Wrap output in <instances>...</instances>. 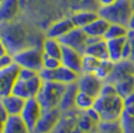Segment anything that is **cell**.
<instances>
[{
	"instance_id": "obj_1",
	"label": "cell",
	"mask_w": 134,
	"mask_h": 133,
	"mask_svg": "<svg viewBox=\"0 0 134 133\" xmlns=\"http://www.w3.org/2000/svg\"><path fill=\"white\" fill-rule=\"evenodd\" d=\"M94 109L101 121H119L124 111V98L119 95L115 86L105 82L100 95L95 99Z\"/></svg>"
},
{
	"instance_id": "obj_2",
	"label": "cell",
	"mask_w": 134,
	"mask_h": 133,
	"mask_svg": "<svg viewBox=\"0 0 134 133\" xmlns=\"http://www.w3.org/2000/svg\"><path fill=\"white\" fill-rule=\"evenodd\" d=\"M1 40L5 44L9 55L13 56L26 47L33 46L32 37L20 23L9 22L0 25Z\"/></svg>"
},
{
	"instance_id": "obj_3",
	"label": "cell",
	"mask_w": 134,
	"mask_h": 133,
	"mask_svg": "<svg viewBox=\"0 0 134 133\" xmlns=\"http://www.w3.org/2000/svg\"><path fill=\"white\" fill-rule=\"evenodd\" d=\"M42 84L43 79L39 72L31 69L20 68L12 93L25 100L35 98L39 93Z\"/></svg>"
},
{
	"instance_id": "obj_4",
	"label": "cell",
	"mask_w": 134,
	"mask_h": 133,
	"mask_svg": "<svg viewBox=\"0 0 134 133\" xmlns=\"http://www.w3.org/2000/svg\"><path fill=\"white\" fill-rule=\"evenodd\" d=\"M97 12L99 16L110 24H119L128 27L134 10L130 0H118L110 6L99 7Z\"/></svg>"
},
{
	"instance_id": "obj_5",
	"label": "cell",
	"mask_w": 134,
	"mask_h": 133,
	"mask_svg": "<svg viewBox=\"0 0 134 133\" xmlns=\"http://www.w3.org/2000/svg\"><path fill=\"white\" fill-rule=\"evenodd\" d=\"M66 85L52 81H43L39 93L36 96L43 110L58 108Z\"/></svg>"
},
{
	"instance_id": "obj_6",
	"label": "cell",
	"mask_w": 134,
	"mask_h": 133,
	"mask_svg": "<svg viewBox=\"0 0 134 133\" xmlns=\"http://www.w3.org/2000/svg\"><path fill=\"white\" fill-rule=\"evenodd\" d=\"M44 53L41 46H29L12 56L13 61L20 68L40 72L43 69Z\"/></svg>"
},
{
	"instance_id": "obj_7",
	"label": "cell",
	"mask_w": 134,
	"mask_h": 133,
	"mask_svg": "<svg viewBox=\"0 0 134 133\" xmlns=\"http://www.w3.org/2000/svg\"><path fill=\"white\" fill-rule=\"evenodd\" d=\"M39 73L40 76L43 79V81H52V82L64 84V85L76 83V81L79 77L78 73H76L75 71H73L67 67L63 66L62 64L53 70L42 69Z\"/></svg>"
},
{
	"instance_id": "obj_8",
	"label": "cell",
	"mask_w": 134,
	"mask_h": 133,
	"mask_svg": "<svg viewBox=\"0 0 134 133\" xmlns=\"http://www.w3.org/2000/svg\"><path fill=\"white\" fill-rule=\"evenodd\" d=\"M20 67L13 61L0 70V100L13 92Z\"/></svg>"
},
{
	"instance_id": "obj_9",
	"label": "cell",
	"mask_w": 134,
	"mask_h": 133,
	"mask_svg": "<svg viewBox=\"0 0 134 133\" xmlns=\"http://www.w3.org/2000/svg\"><path fill=\"white\" fill-rule=\"evenodd\" d=\"M104 83L105 82L96 74L87 72L79 74V77L76 81L79 91L85 92L95 98H97L100 95Z\"/></svg>"
},
{
	"instance_id": "obj_10",
	"label": "cell",
	"mask_w": 134,
	"mask_h": 133,
	"mask_svg": "<svg viewBox=\"0 0 134 133\" xmlns=\"http://www.w3.org/2000/svg\"><path fill=\"white\" fill-rule=\"evenodd\" d=\"M87 40H88V35L85 33L82 28L77 27H74L66 35H64L59 39V41L63 46L72 48L80 52L81 54L85 53V50L87 47Z\"/></svg>"
},
{
	"instance_id": "obj_11",
	"label": "cell",
	"mask_w": 134,
	"mask_h": 133,
	"mask_svg": "<svg viewBox=\"0 0 134 133\" xmlns=\"http://www.w3.org/2000/svg\"><path fill=\"white\" fill-rule=\"evenodd\" d=\"M62 112L58 108L43 110L36 126L31 133H52L60 121Z\"/></svg>"
},
{
	"instance_id": "obj_12",
	"label": "cell",
	"mask_w": 134,
	"mask_h": 133,
	"mask_svg": "<svg viewBox=\"0 0 134 133\" xmlns=\"http://www.w3.org/2000/svg\"><path fill=\"white\" fill-rule=\"evenodd\" d=\"M42 112H43V109L38 102V100L36 99V97L25 100V104L20 113V117L25 122V124L27 125V127L31 132L33 131L40 116L42 115Z\"/></svg>"
},
{
	"instance_id": "obj_13",
	"label": "cell",
	"mask_w": 134,
	"mask_h": 133,
	"mask_svg": "<svg viewBox=\"0 0 134 133\" xmlns=\"http://www.w3.org/2000/svg\"><path fill=\"white\" fill-rule=\"evenodd\" d=\"M132 76H134V62L129 59H123L114 63L113 70L105 82L114 84L122 79Z\"/></svg>"
},
{
	"instance_id": "obj_14",
	"label": "cell",
	"mask_w": 134,
	"mask_h": 133,
	"mask_svg": "<svg viewBox=\"0 0 134 133\" xmlns=\"http://www.w3.org/2000/svg\"><path fill=\"white\" fill-rule=\"evenodd\" d=\"M83 55L84 54H81L80 52L72 49V48L63 46L60 61H61V64L63 66L71 69L78 74H81L82 73Z\"/></svg>"
},
{
	"instance_id": "obj_15",
	"label": "cell",
	"mask_w": 134,
	"mask_h": 133,
	"mask_svg": "<svg viewBox=\"0 0 134 133\" xmlns=\"http://www.w3.org/2000/svg\"><path fill=\"white\" fill-rule=\"evenodd\" d=\"M84 54L92 56L99 60H107L108 59L107 41L104 38L88 36L87 47Z\"/></svg>"
},
{
	"instance_id": "obj_16",
	"label": "cell",
	"mask_w": 134,
	"mask_h": 133,
	"mask_svg": "<svg viewBox=\"0 0 134 133\" xmlns=\"http://www.w3.org/2000/svg\"><path fill=\"white\" fill-rule=\"evenodd\" d=\"M21 4L19 0H1L0 1V25L14 21L20 11Z\"/></svg>"
},
{
	"instance_id": "obj_17",
	"label": "cell",
	"mask_w": 134,
	"mask_h": 133,
	"mask_svg": "<svg viewBox=\"0 0 134 133\" xmlns=\"http://www.w3.org/2000/svg\"><path fill=\"white\" fill-rule=\"evenodd\" d=\"M73 28H74V25L70 17L62 18L51 24L50 27L47 29L46 37L60 39L64 35H66L70 30H72Z\"/></svg>"
},
{
	"instance_id": "obj_18",
	"label": "cell",
	"mask_w": 134,
	"mask_h": 133,
	"mask_svg": "<svg viewBox=\"0 0 134 133\" xmlns=\"http://www.w3.org/2000/svg\"><path fill=\"white\" fill-rule=\"evenodd\" d=\"M107 41V50H108V60L113 63H117L124 59V51L127 42L126 38L111 39Z\"/></svg>"
},
{
	"instance_id": "obj_19",
	"label": "cell",
	"mask_w": 134,
	"mask_h": 133,
	"mask_svg": "<svg viewBox=\"0 0 134 133\" xmlns=\"http://www.w3.org/2000/svg\"><path fill=\"white\" fill-rule=\"evenodd\" d=\"M77 92H78V87L76 83L66 85L65 91L62 95L61 101L58 106V109L62 113H66L75 109V98H76Z\"/></svg>"
},
{
	"instance_id": "obj_20",
	"label": "cell",
	"mask_w": 134,
	"mask_h": 133,
	"mask_svg": "<svg viewBox=\"0 0 134 133\" xmlns=\"http://www.w3.org/2000/svg\"><path fill=\"white\" fill-rule=\"evenodd\" d=\"M70 19L72 21L74 27L82 28L86 27L88 24L94 21L96 18H98V12L96 10L90 9H83V10H76L70 15Z\"/></svg>"
},
{
	"instance_id": "obj_21",
	"label": "cell",
	"mask_w": 134,
	"mask_h": 133,
	"mask_svg": "<svg viewBox=\"0 0 134 133\" xmlns=\"http://www.w3.org/2000/svg\"><path fill=\"white\" fill-rule=\"evenodd\" d=\"M0 101H1L4 109H5V111L7 112V114L9 116L20 115L23 107H24V104H25V99H23L21 97L13 94V93L4 97L3 99H1Z\"/></svg>"
},
{
	"instance_id": "obj_22",
	"label": "cell",
	"mask_w": 134,
	"mask_h": 133,
	"mask_svg": "<svg viewBox=\"0 0 134 133\" xmlns=\"http://www.w3.org/2000/svg\"><path fill=\"white\" fill-rule=\"evenodd\" d=\"M109 25H110V23L106 21L104 18L99 16L98 18H96L94 21L88 24L86 27H84L83 30L90 37L104 38V35L106 33Z\"/></svg>"
},
{
	"instance_id": "obj_23",
	"label": "cell",
	"mask_w": 134,
	"mask_h": 133,
	"mask_svg": "<svg viewBox=\"0 0 134 133\" xmlns=\"http://www.w3.org/2000/svg\"><path fill=\"white\" fill-rule=\"evenodd\" d=\"M3 133H31L20 115L8 116Z\"/></svg>"
},
{
	"instance_id": "obj_24",
	"label": "cell",
	"mask_w": 134,
	"mask_h": 133,
	"mask_svg": "<svg viewBox=\"0 0 134 133\" xmlns=\"http://www.w3.org/2000/svg\"><path fill=\"white\" fill-rule=\"evenodd\" d=\"M42 50L44 55L51 56L60 59L62 53L63 45L59 41V39L50 38V37H45L42 42Z\"/></svg>"
},
{
	"instance_id": "obj_25",
	"label": "cell",
	"mask_w": 134,
	"mask_h": 133,
	"mask_svg": "<svg viewBox=\"0 0 134 133\" xmlns=\"http://www.w3.org/2000/svg\"><path fill=\"white\" fill-rule=\"evenodd\" d=\"M95 99L96 98L93 96L78 90L75 98V110L80 111V112H86L87 110L94 107Z\"/></svg>"
},
{
	"instance_id": "obj_26",
	"label": "cell",
	"mask_w": 134,
	"mask_h": 133,
	"mask_svg": "<svg viewBox=\"0 0 134 133\" xmlns=\"http://www.w3.org/2000/svg\"><path fill=\"white\" fill-rule=\"evenodd\" d=\"M129 32V28L124 25L119 24H110L107 29L106 33L104 35L105 40H111V39H120L126 38Z\"/></svg>"
},
{
	"instance_id": "obj_27",
	"label": "cell",
	"mask_w": 134,
	"mask_h": 133,
	"mask_svg": "<svg viewBox=\"0 0 134 133\" xmlns=\"http://www.w3.org/2000/svg\"><path fill=\"white\" fill-rule=\"evenodd\" d=\"M113 85L115 86L119 95H121L123 98H125L128 95L134 93V76L122 79L116 83H114Z\"/></svg>"
},
{
	"instance_id": "obj_28",
	"label": "cell",
	"mask_w": 134,
	"mask_h": 133,
	"mask_svg": "<svg viewBox=\"0 0 134 133\" xmlns=\"http://www.w3.org/2000/svg\"><path fill=\"white\" fill-rule=\"evenodd\" d=\"M97 131L99 133H125L120 120L119 121H101L98 124Z\"/></svg>"
},
{
	"instance_id": "obj_29",
	"label": "cell",
	"mask_w": 134,
	"mask_h": 133,
	"mask_svg": "<svg viewBox=\"0 0 134 133\" xmlns=\"http://www.w3.org/2000/svg\"><path fill=\"white\" fill-rule=\"evenodd\" d=\"M101 61L102 60H99V59L94 58L92 56L84 54L83 62H82V73H95L100 65Z\"/></svg>"
},
{
	"instance_id": "obj_30",
	"label": "cell",
	"mask_w": 134,
	"mask_h": 133,
	"mask_svg": "<svg viewBox=\"0 0 134 133\" xmlns=\"http://www.w3.org/2000/svg\"><path fill=\"white\" fill-rule=\"evenodd\" d=\"M113 66H114V63L111 62L110 60H108V59L107 60H102L98 69L96 70V72L94 74H96L98 77L101 78L105 82L107 78L109 77V75L111 74L112 70H113Z\"/></svg>"
},
{
	"instance_id": "obj_31",
	"label": "cell",
	"mask_w": 134,
	"mask_h": 133,
	"mask_svg": "<svg viewBox=\"0 0 134 133\" xmlns=\"http://www.w3.org/2000/svg\"><path fill=\"white\" fill-rule=\"evenodd\" d=\"M123 130L125 133H134V114L123 113L120 119Z\"/></svg>"
},
{
	"instance_id": "obj_32",
	"label": "cell",
	"mask_w": 134,
	"mask_h": 133,
	"mask_svg": "<svg viewBox=\"0 0 134 133\" xmlns=\"http://www.w3.org/2000/svg\"><path fill=\"white\" fill-rule=\"evenodd\" d=\"M61 65V61L58 58L44 55L43 57V69L44 70H53Z\"/></svg>"
},
{
	"instance_id": "obj_33",
	"label": "cell",
	"mask_w": 134,
	"mask_h": 133,
	"mask_svg": "<svg viewBox=\"0 0 134 133\" xmlns=\"http://www.w3.org/2000/svg\"><path fill=\"white\" fill-rule=\"evenodd\" d=\"M127 42L129 45V49H130V56H129V60L134 62V31L129 29L128 35H127Z\"/></svg>"
},
{
	"instance_id": "obj_34",
	"label": "cell",
	"mask_w": 134,
	"mask_h": 133,
	"mask_svg": "<svg viewBox=\"0 0 134 133\" xmlns=\"http://www.w3.org/2000/svg\"><path fill=\"white\" fill-rule=\"evenodd\" d=\"M8 114L5 111L4 107L2 105L1 101H0V133H3V130H4V126H5L6 120L8 118Z\"/></svg>"
},
{
	"instance_id": "obj_35",
	"label": "cell",
	"mask_w": 134,
	"mask_h": 133,
	"mask_svg": "<svg viewBox=\"0 0 134 133\" xmlns=\"http://www.w3.org/2000/svg\"><path fill=\"white\" fill-rule=\"evenodd\" d=\"M12 62H13V58H12V56L9 55V54L0 57V70L3 69V68L6 67L7 65H9Z\"/></svg>"
},
{
	"instance_id": "obj_36",
	"label": "cell",
	"mask_w": 134,
	"mask_h": 133,
	"mask_svg": "<svg viewBox=\"0 0 134 133\" xmlns=\"http://www.w3.org/2000/svg\"><path fill=\"white\" fill-rule=\"evenodd\" d=\"M118 0H96V3L98 7H106V6H110L114 4Z\"/></svg>"
},
{
	"instance_id": "obj_37",
	"label": "cell",
	"mask_w": 134,
	"mask_h": 133,
	"mask_svg": "<svg viewBox=\"0 0 134 133\" xmlns=\"http://www.w3.org/2000/svg\"><path fill=\"white\" fill-rule=\"evenodd\" d=\"M7 54H9L8 51H7V48H6L5 44L3 43V41L0 38V57L5 56V55H7Z\"/></svg>"
},
{
	"instance_id": "obj_38",
	"label": "cell",
	"mask_w": 134,
	"mask_h": 133,
	"mask_svg": "<svg viewBox=\"0 0 134 133\" xmlns=\"http://www.w3.org/2000/svg\"><path fill=\"white\" fill-rule=\"evenodd\" d=\"M128 28L130 29V30H133V31H134V12H133V14H132L131 19H130V22H129Z\"/></svg>"
},
{
	"instance_id": "obj_39",
	"label": "cell",
	"mask_w": 134,
	"mask_h": 133,
	"mask_svg": "<svg viewBox=\"0 0 134 133\" xmlns=\"http://www.w3.org/2000/svg\"><path fill=\"white\" fill-rule=\"evenodd\" d=\"M19 2H20V4H21V7H22L26 2H27V0H19Z\"/></svg>"
},
{
	"instance_id": "obj_40",
	"label": "cell",
	"mask_w": 134,
	"mask_h": 133,
	"mask_svg": "<svg viewBox=\"0 0 134 133\" xmlns=\"http://www.w3.org/2000/svg\"><path fill=\"white\" fill-rule=\"evenodd\" d=\"M130 2H131V6H132V8L134 10V0H130Z\"/></svg>"
},
{
	"instance_id": "obj_41",
	"label": "cell",
	"mask_w": 134,
	"mask_h": 133,
	"mask_svg": "<svg viewBox=\"0 0 134 133\" xmlns=\"http://www.w3.org/2000/svg\"><path fill=\"white\" fill-rule=\"evenodd\" d=\"M94 133H99V132H98V131H96V132H94Z\"/></svg>"
},
{
	"instance_id": "obj_42",
	"label": "cell",
	"mask_w": 134,
	"mask_h": 133,
	"mask_svg": "<svg viewBox=\"0 0 134 133\" xmlns=\"http://www.w3.org/2000/svg\"><path fill=\"white\" fill-rule=\"evenodd\" d=\"M0 37H1V34H0Z\"/></svg>"
},
{
	"instance_id": "obj_43",
	"label": "cell",
	"mask_w": 134,
	"mask_h": 133,
	"mask_svg": "<svg viewBox=\"0 0 134 133\" xmlns=\"http://www.w3.org/2000/svg\"><path fill=\"white\" fill-rule=\"evenodd\" d=\"M0 1H1V0H0Z\"/></svg>"
}]
</instances>
